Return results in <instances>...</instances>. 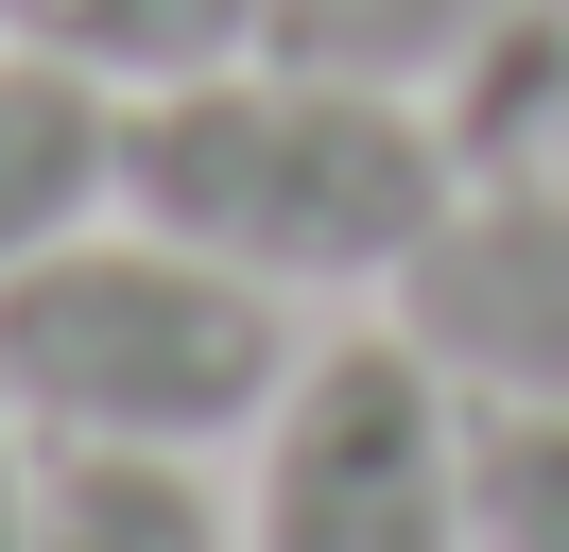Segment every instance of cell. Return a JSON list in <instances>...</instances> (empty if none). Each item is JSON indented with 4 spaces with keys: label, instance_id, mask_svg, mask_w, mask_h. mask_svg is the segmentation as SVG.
Segmentation results:
<instances>
[{
    "label": "cell",
    "instance_id": "obj_1",
    "mask_svg": "<svg viewBox=\"0 0 569 552\" xmlns=\"http://www.w3.org/2000/svg\"><path fill=\"white\" fill-rule=\"evenodd\" d=\"M466 156L431 87H362L311 52H224L190 87L121 103V225L190 241V259L259 276V294H397L431 225H449Z\"/></svg>",
    "mask_w": 569,
    "mask_h": 552
},
{
    "label": "cell",
    "instance_id": "obj_2",
    "mask_svg": "<svg viewBox=\"0 0 569 552\" xmlns=\"http://www.w3.org/2000/svg\"><path fill=\"white\" fill-rule=\"evenodd\" d=\"M293 363H311L293 294H259V276L190 259L156 225H87V241L0 276V397L36 414V448H173V466H208V448H259Z\"/></svg>",
    "mask_w": 569,
    "mask_h": 552
},
{
    "label": "cell",
    "instance_id": "obj_3",
    "mask_svg": "<svg viewBox=\"0 0 569 552\" xmlns=\"http://www.w3.org/2000/svg\"><path fill=\"white\" fill-rule=\"evenodd\" d=\"M242 552H466V397L415 328H346L277 379Z\"/></svg>",
    "mask_w": 569,
    "mask_h": 552
},
{
    "label": "cell",
    "instance_id": "obj_4",
    "mask_svg": "<svg viewBox=\"0 0 569 552\" xmlns=\"http://www.w3.org/2000/svg\"><path fill=\"white\" fill-rule=\"evenodd\" d=\"M397 328L449 363V397L569 414V190H449V225L397 259Z\"/></svg>",
    "mask_w": 569,
    "mask_h": 552
},
{
    "label": "cell",
    "instance_id": "obj_5",
    "mask_svg": "<svg viewBox=\"0 0 569 552\" xmlns=\"http://www.w3.org/2000/svg\"><path fill=\"white\" fill-rule=\"evenodd\" d=\"M87 225H121V87L0 34V276L87 241Z\"/></svg>",
    "mask_w": 569,
    "mask_h": 552
},
{
    "label": "cell",
    "instance_id": "obj_6",
    "mask_svg": "<svg viewBox=\"0 0 569 552\" xmlns=\"http://www.w3.org/2000/svg\"><path fill=\"white\" fill-rule=\"evenodd\" d=\"M466 190H569V0H518L483 52L431 87Z\"/></svg>",
    "mask_w": 569,
    "mask_h": 552
},
{
    "label": "cell",
    "instance_id": "obj_7",
    "mask_svg": "<svg viewBox=\"0 0 569 552\" xmlns=\"http://www.w3.org/2000/svg\"><path fill=\"white\" fill-rule=\"evenodd\" d=\"M0 34L139 103V87H190V69L259 52V0H0Z\"/></svg>",
    "mask_w": 569,
    "mask_h": 552
},
{
    "label": "cell",
    "instance_id": "obj_8",
    "mask_svg": "<svg viewBox=\"0 0 569 552\" xmlns=\"http://www.w3.org/2000/svg\"><path fill=\"white\" fill-rule=\"evenodd\" d=\"M36 552H242V501H208L173 448H52Z\"/></svg>",
    "mask_w": 569,
    "mask_h": 552
},
{
    "label": "cell",
    "instance_id": "obj_9",
    "mask_svg": "<svg viewBox=\"0 0 569 552\" xmlns=\"http://www.w3.org/2000/svg\"><path fill=\"white\" fill-rule=\"evenodd\" d=\"M518 0H259V52H311V69H362V87H449Z\"/></svg>",
    "mask_w": 569,
    "mask_h": 552
},
{
    "label": "cell",
    "instance_id": "obj_10",
    "mask_svg": "<svg viewBox=\"0 0 569 552\" xmlns=\"http://www.w3.org/2000/svg\"><path fill=\"white\" fill-rule=\"evenodd\" d=\"M466 552H569V414L466 397Z\"/></svg>",
    "mask_w": 569,
    "mask_h": 552
},
{
    "label": "cell",
    "instance_id": "obj_11",
    "mask_svg": "<svg viewBox=\"0 0 569 552\" xmlns=\"http://www.w3.org/2000/svg\"><path fill=\"white\" fill-rule=\"evenodd\" d=\"M36 483H52V448H36V414L0 397V552H36Z\"/></svg>",
    "mask_w": 569,
    "mask_h": 552
}]
</instances>
